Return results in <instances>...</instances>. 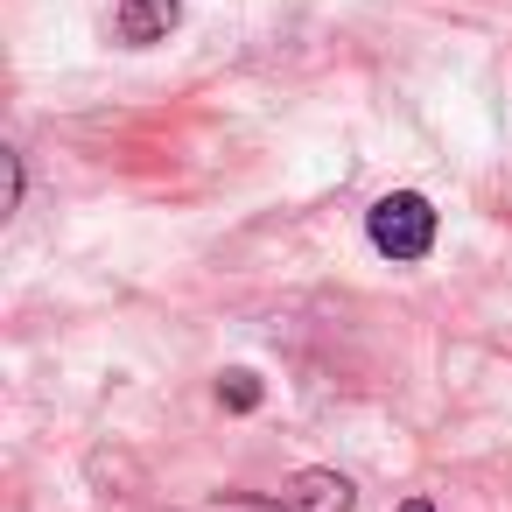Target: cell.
Instances as JSON below:
<instances>
[{"instance_id":"4","label":"cell","mask_w":512,"mask_h":512,"mask_svg":"<svg viewBox=\"0 0 512 512\" xmlns=\"http://www.w3.org/2000/svg\"><path fill=\"white\" fill-rule=\"evenodd\" d=\"M218 393H225V407H239V414H246V407H260V379H253V372H225V386H218Z\"/></svg>"},{"instance_id":"7","label":"cell","mask_w":512,"mask_h":512,"mask_svg":"<svg viewBox=\"0 0 512 512\" xmlns=\"http://www.w3.org/2000/svg\"><path fill=\"white\" fill-rule=\"evenodd\" d=\"M407 512H428V505H421V498H414V505H407Z\"/></svg>"},{"instance_id":"3","label":"cell","mask_w":512,"mask_h":512,"mask_svg":"<svg viewBox=\"0 0 512 512\" xmlns=\"http://www.w3.org/2000/svg\"><path fill=\"white\" fill-rule=\"evenodd\" d=\"M288 512H351V484L337 470H295L288 491H281Z\"/></svg>"},{"instance_id":"2","label":"cell","mask_w":512,"mask_h":512,"mask_svg":"<svg viewBox=\"0 0 512 512\" xmlns=\"http://www.w3.org/2000/svg\"><path fill=\"white\" fill-rule=\"evenodd\" d=\"M183 22V0H120V8H113V36L120 43H162L169 29Z\"/></svg>"},{"instance_id":"1","label":"cell","mask_w":512,"mask_h":512,"mask_svg":"<svg viewBox=\"0 0 512 512\" xmlns=\"http://www.w3.org/2000/svg\"><path fill=\"white\" fill-rule=\"evenodd\" d=\"M365 232L386 260H428L435 246V204L421 190H386L372 211H365Z\"/></svg>"},{"instance_id":"5","label":"cell","mask_w":512,"mask_h":512,"mask_svg":"<svg viewBox=\"0 0 512 512\" xmlns=\"http://www.w3.org/2000/svg\"><path fill=\"white\" fill-rule=\"evenodd\" d=\"M0 176H8V197H0V211H22V190H29V176H22V155H15V148L0 155Z\"/></svg>"},{"instance_id":"6","label":"cell","mask_w":512,"mask_h":512,"mask_svg":"<svg viewBox=\"0 0 512 512\" xmlns=\"http://www.w3.org/2000/svg\"><path fill=\"white\" fill-rule=\"evenodd\" d=\"M204 512H288L281 498H211Z\"/></svg>"}]
</instances>
